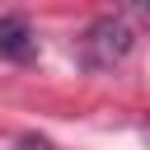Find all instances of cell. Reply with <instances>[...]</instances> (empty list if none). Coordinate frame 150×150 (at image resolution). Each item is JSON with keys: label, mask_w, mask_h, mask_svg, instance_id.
<instances>
[{"label": "cell", "mask_w": 150, "mask_h": 150, "mask_svg": "<svg viewBox=\"0 0 150 150\" xmlns=\"http://www.w3.org/2000/svg\"><path fill=\"white\" fill-rule=\"evenodd\" d=\"M131 47H136V23L127 14H103L84 28V61L94 70H108V66L127 61Z\"/></svg>", "instance_id": "obj_1"}, {"label": "cell", "mask_w": 150, "mask_h": 150, "mask_svg": "<svg viewBox=\"0 0 150 150\" xmlns=\"http://www.w3.org/2000/svg\"><path fill=\"white\" fill-rule=\"evenodd\" d=\"M33 52H38V38H33L28 19L5 14V19H0V56H9V61H28Z\"/></svg>", "instance_id": "obj_2"}, {"label": "cell", "mask_w": 150, "mask_h": 150, "mask_svg": "<svg viewBox=\"0 0 150 150\" xmlns=\"http://www.w3.org/2000/svg\"><path fill=\"white\" fill-rule=\"evenodd\" d=\"M19 150H52V141H47V136H23Z\"/></svg>", "instance_id": "obj_3"}]
</instances>
